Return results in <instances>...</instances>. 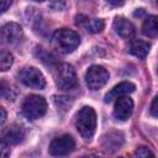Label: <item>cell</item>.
Masks as SVG:
<instances>
[{
	"instance_id": "cell-6",
	"label": "cell",
	"mask_w": 158,
	"mask_h": 158,
	"mask_svg": "<svg viewBox=\"0 0 158 158\" xmlns=\"http://www.w3.org/2000/svg\"><path fill=\"white\" fill-rule=\"evenodd\" d=\"M109 80V72L102 65H91L85 73V83L90 90L101 89Z\"/></svg>"
},
{
	"instance_id": "cell-18",
	"label": "cell",
	"mask_w": 158,
	"mask_h": 158,
	"mask_svg": "<svg viewBox=\"0 0 158 158\" xmlns=\"http://www.w3.org/2000/svg\"><path fill=\"white\" fill-rule=\"evenodd\" d=\"M36 56L43 62V63H46V64H54L56 62H57V58L52 54V53H49V52H47L44 48H42V47H38L37 49H36Z\"/></svg>"
},
{
	"instance_id": "cell-27",
	"label": "cell",
	"mask_w": 158,
	"mask_h": 158,
	"mask_svg": "<svg viewBox=\"0 0 158 158\" xmlns=\"http://www.w3.org/2000/svg\"><path fill=\"white\" fill-rule=\"evenodd\" d=\"M33 1H37V2H42V1H44V0H33Z\"/></svg>"
},
{
	"instance_id": "cell-13",
	"label": "cell",
	"mask_w": 158,
	"mask_h": 158,
	"mask_svg": "<svg viewBox=\"0 0 158 158\" xmlns=\"http://www.w3.org/2000/svg\"><path fill=\"white\" fill-rule=\"evenodd\" d=\"M136 89L135 84H132L131 81H122L120 84H117L116 86H114L106 95H105V102H111L114 100H116L120 96L127 95L133 93Z\"/></svg>"
},
{
	"instance_id": "cell-8",
	"label": "cell",
	"mask_w": 158,
	"mask_h": 158,
	"mask_svg": "<svg viewBox=\"0 0 158 158\" xmlns=\"http://www.w3.org/2000/svg\"><path fill=\"white\" fill-rule=\"evenodd\" d=\"M0 36L7 44H19L23 38V31L19 23L9 22L0 30Z\"/></svg>"
},
{
	"instance_id": "cell-14",
	"label": "cell",
	"mask_w": 158,
	"mask_h": 158,
	"mask_svg": "<svg viewBox=\"0 0 158 158\" xmlns=\"http://www.w3.org/2000/svg\"><path fill=\"white\" fill-rule=\"evenodd\" d=\"M75 23L78 26H83L86 28V31L91 33H98L104 30V21L101 19H89L84 15H78L75 17Z\"/></svg>"
},
{
	"instance_id": "cell-11",
	"label": "cell",
	"mask_w": 158,
	"mask_h": 158,
	"mask_svg": "<svg viewBox=\"0 0 158 158\" xmlns=\"http://www.w3.org/2000/svg\"><path fill=\"white\" fill-rule=\"evenodd\" d=\"M114 30L120 37L126 38V40L132 38L136 33V28L132 25V22L122 16H118L114 20Z\"/></svg>"
},
{
	"instance_id": "cell-4",
	"label": "cell",
	"mask_w": 158,
	"mask_h": 158,
	"mask_svg": "<svg viewBox=\"0 0 158 158\" xmlns=\"http://www.w3.org/2000/svg\"><path fill=\"white\" fill-rule=\"evenodd\" d=\"M56 83L57 86L64 91L75 89L78 86V78L74 68L68 63H62L60 65H58Z\"/></svg>"
},
{
	"instance_id": "cell-21",
	"label": "cell",
	"mask_w": 158,
	"mask_h": 158,
	"mask_svg": "<svg viewBox=\"0 0 158 158\" xmlns=\"http://www.w3.org/2000/svg\"><path fill=\"white\" fill-rule=\"evenodd\" d=\"M133 156H135V157H148V156L153 157L154 154H153L147 147H138V148L136 149V152L133 153Z\"/></svg>"
},
{
	"instance_id": "cell-25",
	"label": "cell",
	"mask_w": 158,
	"mask_h": 158,
	"mask_svg": "<svg viewBox=\"0 0 158 158\" xmlns=\"http://www.w3.org/2000/svg\"><path fill=\"white\" fill-rule=\"evenodd\" d=\"M5 118H6V111L0 106V125L5 121Z\"/></svg>"
},
{
	"instance_id": "cell-1",
	"label": "cell",
	"mask_w": 158,
	"mask_h": 158,
	"mask_svg": "<svg viewBox=\"0 0 158 158\" xmlns=\"http://www.w3.org/2000/svg\"><path fill=\"white\" fill-rule=\"evenodd\" d=\"M51 43L54 49L60 53H72L80 43L79 35L69 28H59L53 32L51 37Z\"/></svg>"
},
{
	"instance_id": "cell-15",
	"label": "cell",
	"mask_w": 158,
	"mask_h": 158,
	"mask_svg": "<svg viewBox=\"0 0 158 158\" xmlns=\"http://www.w3.org/2000/svg\"><path fill=\"white\" fill-rule=\"evenodd\" d=\"M151 49V44L143 40H132L128 46V52L141 59H144Z\"/></svg>"
},
{
	"instance_id": "cell-17",
	"label": "cell",
	"mask_w": 158,
	"mask_h": 158,
	"mask_svg": "<svg viewBox=\"0 0 158 158\" xmlns=\"http://www.w3.org/2000/svg\"><path fill=\"white\" fill-rule=\"evenodd\" d=\"M14 63V57L10 52L0 49V72H6Z\"/></svg>"
},
{
	"instance_id": "cell-26",
	"label": "cell",
	"mask_w": 158,
	"mask_h": 158,
	"mask_svg": "<svg viewBox=\"0 0 158 158\" xmlns=\"http://www.w3.org/2000/svg\"><path fill=\"white\" fill-rule=\"evenodd\" d=\"M110 4H112V5H120V4H122V1L123 0H107Z\"/></svg>"
},
{
	"instance_id": "cell-9",
	"label": "cell",
	"mask_w": 158,
	"mask_h": 158,
	"mask_svg": "<svg viewBox=\"0 0 158 158\" xmlns=\"http://www.w3.org/2000/svg\"><path fill=\"white\" fill-rule=\"evenodd\" d=\"M25 137H26V132L23 127H21L20 125H10L6 128H4V131L0 135V139H2L9 146L21 143L25 139Z\"/></svg>"
},
{
	"instance_id": "cell-5",
	"label": "cell",
	"mask_w": 158,
	"mask_h": 158,
	"mask_svg": "<svg viewBox=\"0 0 158 158\" xmlns=\"http://www.w3.org/2000/svg\"><path fill=\"white\" fill-rule=\"evenodd\" d=\"M19 79L26 86L32 89H43L46 86V79L43 74L35 67H23L19 72Z\"/></svg>"
},
{
	"instance_id": "cell-10",
	"label": "cell",
	"mask_w": 158,
	"mask_h": 158,
	"mask_svg": "<svg viewBox=\"0 0 158 158\" xmlns=\"http://www.w3.org/2000/svg\"><path fill=\"white\" fill-rule=\"evenodd\" d=\"M133 111V101L127 95L120 96L116 99L114 107V116L120 121H126Z\"/></svg>"
},
{
	"instance_id": "cell-22",
	"label": "cell",
	"mask_w": 158,
	"mask_h": 158,
	"mask_svg": "<svg viewBox=\"0 0 158 158\" xmlns=\"http://www.w3.org/2000/svg\"><path fill=\"white\" fill-rule=\"evenodd\" d=\"M10 156V146L0 139V157H9Z\"/></svg>"
},
{
	"instance_id": "cell-24",
	"label": "cell",
	"mask_w": 158,
	"mask_h": 158,
	"mask_svg": "<svg viewBox=\"0 0 158 158\" xmlns=\"http://www.w3.org/2000/svg\"><path fill=\"white\" fill-rule=\"evenodd\" d=\"M157 100H158V98L154 96L153 101H152V105H151V114H152L153 117H157Z\"/></svg>"
},
{
	"instance_id": "cell-2",
	"label": "cell",
	"mask_w": 158,
	"mask_h": 158,
	"mask_svg": "<svg viewBox=\"0 0 158 158\" xmlns=\"http://www.w3.org/2000/svg\"><path fill=\"white\" fill-rule=\"evenodd\" d=\"M75 127L85 139H90L96 128V114L93 107L84 106L75 116Z\"/></svg>"
},
{
	"instance_id": "cell-7",
	"label": "cell",
	"mask_w": 158,
	"mask_h": 158,
	"mask_svg": "<svg viewBox=\"0 0 158 158\" xmlns=\"http://www.w3.org/2000/svg\"><path fill=\"white\" fill-rule=\"evenodd\" d=\"M75 148L74 138L70 135H62L56 137L49 144V153L54 157H63L72 153Z\"/></svg>"
},
{
	"instance_id": "cell-16",
	"label": "cell",
	"mask_w": 158,
	"mask_h": 158,
	"mask_svg": "<svg viewBox=\"0 0 158 158\" xmlns=\"http://www.w3.org/2000/svg\"><path fill=\"white\" fill-rule=\"evenodd\" d=\"M157 31H158L157 30V16L151 15L144 20L143 26H142V32L144 36L153 38L157 36Z\"/></svg>"
},
{
	"instance_id": "cell-23",
	"label": "cell",
	"mask_w": 158,
	"mask_h": 158,
	"mask_svg": "<svg viewBox=\"0 0 158 158\" xmlns=\"http://www.w3.org/2000/svg\"><path fill=\"white\" fill-rule=\"evenodd\" d=\"M11 2H12V0H0V12L6 11L10 7Z\"/></svg>"
},
{
	"instance_id": "cell-3",
	"label": "cell",
	"mask_w": 158,
	"mask_h": 158,
	"mask_svg": "<svg viewBox=\"0 0 158 158\" xmlns=\"http://www.w3.org/2000/svg\"><path fill=\"white\" fill-rule=\"evenodd\" d=\"M22 114L30 120H37L42 117L47 111V102L44 98L40 95H30L27 96L21 106Z\"/></svg>"
},
{
	"instance_id": "cell-19",
	"label": "cell",
	"mask_w": 158,
	"mask_h": 158,
	"mask_svg": "<svg viewBox=\"0 0 158 158\" xmlns=\"http://www.w3.org/2000/svg\"><path fill=\"white\" fill-rule=\"evenodd\" d=\"M15 95L16 94H15L12 86L6 81L0 80V98L7 99V100H14Z\"/></svg>"
},
{
	"instance_id": "cell-20",
	"label": "cell",
	"mask_w": 158,
	"mask_h": 158,
	"mask_svg": "<svg viewBox=\"0 0 158 158\" xmlns=\"http://www.w3.org/2000/svg\"><path fill=\"white\" fill-rule=\"evenodd\" d=\"M49 7L56 10V11H60L65 7V0H51L49 1Z\"/></svg>"
},
{
	"instance_id": "cell-12",
	"label": "cell",
	"mask_w": 158,
	"mask_h": 158,
	"mask_svg": "<svg viewBox=\"0 0 158 158\" xmlns=\"http://www.w3.org/2000/svg\"><path fill=\"white\" fill-rule=\"evenodd\" d=\"M122 143H123V135L121 132H117V131H111V132L106 133L101 141L102 148L106 152L117 151L122 146Z\"/></svg>"
}]
</instances>
